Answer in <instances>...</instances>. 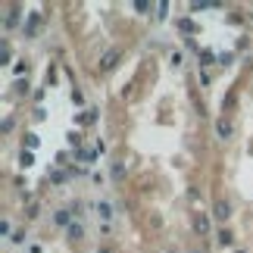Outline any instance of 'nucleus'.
I'll return each mask as SVG.
<instances>
[{
  "instance_id": "nucleus-1",
  "label": "nucleus",
  "mask_w": 253,
  "mask_h": 253,
  "mask_svg": "<svg viewBox=\"0 0 253 253\" xmlns=\"http://www.w3.org/2000/svg\"><path fill=\"white\" fill-rule=\"evenodd\" d=\"M216 131H219L222 141L231 138V131H235V128H231V119H228V116H219V119H216Z\"/></svg>"
},
{
  "instance_id": "nucleus-2",
  "label": "nucleus",
  "mask_w": 253,
  "mask_h": 253,
  "mask_svg": "<svg viewBox=\"0 0 253 253\" xmlns=\"http://www.w3.org/2000/svg\"><path fill=\"white\" fill-rule=\"evenodd\" d=\"M212 212H216V219H219V222H225V219H231V203H228V200H216Z\"/></svg>"
},
{
  "instance_id": "nucleus-3",
  "label": "nucleus",
  "mask_w": 253,
  "mask_h": 253,
  "mask_svg": "<svg viewBox=\"0 0 253 253\" xmlns=\"http://www.w3.org/2000/svg\"><path fill=\"white\" fill-rule=\"evenodd\" d=\"M194 231H197V235H207V231H210V219L203 216V212L194 216Z\"/></svg>"
},
{
  "instance_id": "nucleus-4",
  "label": "nucleus",
  "mask_w": 253,
  "mask_h": 253,
  "mask_svg": "<svg viewBox=\"0 0 253 253\" xmlns=\"http://www.w3.org/2000/svg\"><path fill=\"white\" fill-rule=\"evenodd\" d=\"M53 222H56V225H72V212L60 210V212H56V216H53Z\"/></svg>"
},
{
  "instance_id": "nucleus-5",
  "label": "nucleus",
  "mask_w": 253,
  "mask_h": 253,
  "mask_svg": "<svg viewBox=\"0 0 253 253\" xmlns=\"http://www.w3.org/2000/svg\"><path fill=\"white\" fill-rule=\"evenodd\" d=\"M119 60V53H106L103 56V63H100V69H113V63Z\"/></svg>"
},
{
  "instance_id": "nucleus-6",
  "label": "nucleus",
  "mask_w": 253,
  "mask_h": 253,
  "mask_svg": "<svg viewBox=\"0 0 253 253\" xmlns=\"http://www.w3.org/2000/svg\"><path fill=\"white\" fill-rule=\"evenodd\" d=\"M82 235H84V231H82V225H69V238H72V241H79Z\"/></svg>"
},
{
  "instance_id": "nucleus-7",
  "label": "nucleus",
  "mask_w": 253,
  "mask_h": 253,
  "mask_svg": "<svg viewBox=\"0 0 253 253\" xmlns=\"http://www.w3.org/2000/svg\"><path fill=\"white\" fill-rule=\"evenodd\" d=\"M16 94H28V82H25V79L16 82Z\"/></svg>"
},
{
  "instance_id": "nucleus-8",
  "label": "nucleus",
  "mask_w": 253,
  "mask_h": 253,
  "mask_svg": "<svg viewBox=\"0 0 253 253\" xmlns=\"http://www.w3.org/2000/svg\"><path fill=\"white\" fill-rule=\"evenodd\" d=\"M100 216H106V219H110V216H113V210H110V203H100Z\"/></svg>"
},
{
  "instance_id": "nucleus-9",
  "label": "nucleus",
  "mask_w": 253,
  "mask_h": 253,
  "mask_svg": "<svg viewBox=\"0 0 253 253\" xmlns=\"http://www.w3.org/2000/svg\"><path fill=\"white\" fill-rule=\"evenodd\" d=\"M219 241H222V244H231L235 238H231V231H222V235H219Z\"/></svg>"
},
{
  "instance_id": "nucleus-10",
  "label": "nucleus",
  "mask_w": 253,
  "mask_h": 253,
  "mask_svg": "<svg viewBox=\"0 0 253 253\" xmlns=\"http://www.w3.org/2000/svg\"><path fill=\"white\" fill-rule=\"evenodd\" d=\"M100 253H110V250H106V247H103V250H100Z\"/></svg>"
},
{
  "instance_id": "nucleus-11",
  "label": "nucleus",
  "mask_w": 253,
  "mask_h": 253,
  "mask_svg": "<svg viewBox=\"0 0 253 253\" xmlns=\"http://www.w3.org/2000/svg\"><path fill=\"white\" fill-rule=\"evenodd\" d=\"M166 253H178V250H166Z\"/></svg>"
},
{
  "instance_id": "nucleus-12",
  "label": "nucleus",
  "mask_w": 253,
  "mask_h": 253,
  "mask_svg": "<svg viewBox=\"0 0 253 253\" xmlns=\"http://www.w3.org/2000/svg\"><path fill=\"white\" fill-rule=\"evenodd\" d=\"M191 253H200V250H191Z\"/></svg>"
}]
</instances>
